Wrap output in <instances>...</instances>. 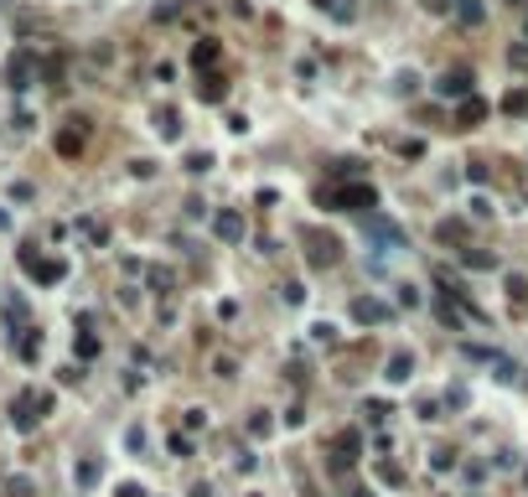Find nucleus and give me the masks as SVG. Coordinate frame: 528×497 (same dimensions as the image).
<instances>
[{
    "label": "nucleus",
    "instance_id": "1",
    "mask_svg": "<svg viewBox=\"0 0 528 497\" xmlns=\"http://www.w3.org/2000/svg\"><path fill=\"white\" fill-rule=\"evenodd\" d=\"M47 410H52V394H32V388H26V394H16V404H11V425L36 430V420H42Z\"/></svg>",
    "mask_w": 528,
    "mask_h": 497
},
{
    "label": "nucleus",
    "instance_id": "23",
    "mask_svg": "<svg viewBox=\"0 0 528 497\" xmlns=\"http://www.w3.org/2000/svg\"><path fill=\"white\" fill-rule=\"evenodd\" d=\"M435 233H440V244H451V239H466V223H451V218H445Z\"/></svg>",
    "mask_w": 528,
    "mask_h": 497
},
{
    "label": "nucleus",
    "instance_id": "38",
    "mask_svg": "<svg viewBox=\"0 0 528 497\" xmlns=\"http://www.w3.org/2000/svg\"><path fill=\"white\" fill-rule=\"evenodd\" d=\"M120 497H145V492L135 487V482H125V487H120Z\"/></svg>",
    "mask_w": 528,
    "mask_h": 497
},
{
    "label": "nucleus",
    "instance_id": "29",
    "mask_svg": "<svg viewBox=\"0 0 528 497\" xmlns=\"http://www.w3.org/2000/svg\"><path fill=\"white\" fill-rule=\"evenodd\" d=\"M78 358H99V337H88V332L78 337Z\"/></svg>",
    "mask_w": 528,
    "mask_h": 497
},
{
    "label": "nucleus",
    "instance_id": "21",
    "mask_svg": "<svg viewBox=\"0 0 528 497\" xmlns=\"http://www.w3.org/2000/svg\"><path fill=\"white\" fill-rule=\"evenodd\" d=\"M316 6H321V10H332L337 21H358V6H352V0H316Z\"/></svg>",
    "mask_w": 528,
    "mask_h": 497
},
{
    "label": "nucleus",
    "instance_id": "16",
    "mask_svg": "<svg viewBox=\"0 0 528 497\" xmlns=\"http://www.w3.org/2000/svg\"><path fill=\"white\" fill-rule=\"evenodd\" d=\"M482 120H487V104L482 99H466L456 109V130H471V125H482Z\"/></svg>",
    "mask_w": 528,
    "mask_h": 497
},
{
    "label": "nucleus",
    "instance_id": "31",
    "mask_svg": "<svg viewBox=\"0 0 528 497\" xmlns=\"http://www.w3.org/2000/svg\"><path fill=\"white\" fill-rule=\"evenodd\" d=\"M466 176H471V181H477V187H482V181L492 176V166H487V161H471V166H466Z\"/></svg>",
    "mask_w": 528,
    "mask_h": 497
},
{
    "label": "nucleus",
    "instance_id": "15",
    "mask_svg": "<svg viewBox=\"0 0 528 497\" xmlns=\"http://www.w3.org/2000/svg\"><path fill=\"white\" fill-rule=\"evenodd\" d=\"M384 378H389V384H409V378H415V358H409V352H394Z\"/></svg>",
    "mask_w": 528,
    "mask_h": 497
},
{
    "label": "nucleus",
    "instance_id": "33",
    "mask_svg": "<svg viewBox=\"0 0 528 497\" xmlns=\"http://www.w3.org/2000/svg\"><path fill=\"white\" fill-rule=\"evenodd\" d=\"M430 466H435V472H451L456 456H451V451H435V456H430Z\"/></svg>",
    "mask_w": 528,
    "mask_h": 497
},
{
    "label": "nucleus",
    "instance_id": "26",
    "mask_svg": "<svg viewBox=\"0 0 528 497\" xmlns=\"http://www.w3.org/2000/svg\"><path fill=\"white\" fill-rule=\"evenodd\" d=\"M36 352H42V337H36V332H26V337H21V358H26V363H32V358H36Z\"/></svg>",
    "mask_w": 528,
    "mask_h": 497
},
{
    "label": "nucleus",
    "instance_id": "14",
    "mask_svg": "<svg viewBox=\"0 0 528 497\" xmlns=\"http://www.w3.org/2000/svg\"><path fill=\"white\" fill-rule=\"evenodd\" d=\"M218 57H223V47L213 42V36H202V42L192 47V68H197V73H213V68H218Z\"/></svg>",
    "mask_w": 528,
    "mask_h": 497
},
{
    "label": "nucleus",
    "instance_id": "13",
    "mask_svg": "<svg viewBox=\"0 0 528 497\" xmlns=\"http://www.w3.org/2000/svg\"><path fill=\"white\" fill-rule=\"evenodd\" d=\"M358 451H363V435H358V430H342V435H337V456H332V466H337V472H347V466L358 461Z\"/></svg>",
    "mask_w": 528,
    "mask_h": 497
},
{
    "label": "nucleus",
    "instance_id": "41",
    "mask_svg": "<svg viewBox=\"0 0 528 497\" xmlns=\"http://www.w3.org/2000/svg\"><path fill=\"white\" fill-rule=\"evenodd\" d=\"M518 6H523V0H518Z\"/></svg>",
    "mask_w": 528,
    "mask_h": 497
},
{
    "label": "nucleus",
    "instance_id": "39",
    "mask_svg": "<svg viewBox=\"0 0 528 497\" xmlns=\"http://www.w3.org/2000/svg\"><path fill=\"white\" fill-rule=\"evenodd\" d=\"M352 497H368V492H352Z\"/></svg>",
    "mask_w": 528,
    "mask_h": 497
},
{
    "label": "nucleus",
    "instance_id": "17",
    "mask_svg": "<svg viewBox=\"0 0 528 497\" xmlns=\"http://www.w3.org/2000/svg\"><path fill=\"white\" fill-rule=\"evenodd\" d=\"M155 130H161V140H181V114L176 109H155Z\"/></svg>",
    "mask_w": 528,
    "mask_h": 497
},
{
    "label": "nucleus",
    "instance_id": "18",
    "mask_svg": "<svg viewBox=\"0 0 528 497\" xmlns=\"http://www.w3.org/2000/svg\"><path fill=\"white\" fill-rule=\"evenodd\" d=\"M461 265L466 270H497V254H487V248H461Z\"/></svg>",
    "mask_w": 528,
    "mask_h": 497
},
{
    "label": "nucleus",
    "instance_id": "32",
    "mask_svg": "<svg viewBox=\"0 0 528 497\" xmlns=\"http://www.w3.org/2000/svg\"><path fill=\"white\" fill-rule=\"evenodd\" d=\"M508 295H513V300L528 295V280H523V274H508Z\"/></svg>",
    "mask_w": 528,
    "mask_h": 497
},
{
    "label": "nucleus",
    "instance_id": "5",
    "mask_svg": "<svg viewBox=\"0 0 528 497\" xmlns=\"http://www.w3.org/2000/svg\"><path fill=\"white\" fill-rule=\"evenodd\" d=\"M300 239L311 244V265H316V270H326V265H337V259H342V244L332 239V233H316V228H306Z\"/></svg>",
    "mask_w": 528,
    "mask_h": 497
},
{
    "label": "nucleus",
    "instance_id": "28",
    "mask_svg": "<svg viewBox=\"0 0 528 497\" xmlns=\"http://www.w3.org/2000/svg\"><path fill=\"white\" fill-rule=\"evenodd\" d=\"M311 337H316V342H337V326H332V321H316Z\"/></svg>",
    "mask_w": 528,
    "mask_h": 497
},
{
    "label": "nucleus",
    "instance_id": "19",
    "mask_svg": "<svg viewBox=\"0 0 528 497\" xmlns=\"http://www.w3.org/2000/svg\"><path fill=\"white\" fill-rule=\"evenodd\" d=\"M99 472H104V466L94 461V456H88V461H78V466H73V482H78V487H94Z\"/></svg>",
    "mask_w": 528,
    "mask_h": 497
},
{
    "label": "nucleus",
    "instance_id": "20",
    "mask_svg": "<svg viewBox=\"0 0 528 497\" xmlns=\"http://www.w3.org/2000/svg\"><path fill=\"white\" fill-rule=\"evenodd\" d=\"M482 16H487L482 0H461V6H456V21H461V26H482Z\"/></svg>",
    "mask_w": 528,
    "mask_h": 497
},
{
    "label": "nucleus",
    "instance_id": "11",
    "mask_svg": "<svg viewBox=\"0 0 528 497\" xmlns=\"http://www.w3.org/2000/svg\"><path fill=\"white\" fill-rule=\"evenodd\" d=\"M435 94H440V99H461V104H466V99H471V73H466V68L445 73L440 83H435Z\"/></svg>",
    "mask_w": 528,
    "mask_h": 497
},
{
    "label": "nucleus",
    "instance_id": "12",
    "mask_svg": "<svg viewBox=\"0 0 528 497\" xmlns=\"http://www.w3.org/2000/svg\"><path fill=\"white\" fill-rule=\"evenodd\" d=\"M213 233H218L223 244H239V239H244V213H233V207L213 213Z\"/></svg>",
    "mask_w": 528,
    "mask_h": 497
},
{
    "label": "nucleus",
    "instance_id": "3",
    "mask_svg": "<svg viewBox=\"0 0 528 497\" xmlns=\"http://www.w3.org/2000/svg\"><path fill=\"white\" fill-rule=\"evenodd\" d=\"M21 265H26V274H32L36 285H57L62 274H68V265H62V259H42L36 248H21Z\"/></svg>",
    "mask_w": 528,
    "mask_h": 497
},
{
    "label": "nucleus",
    "instance_id": "2",
    "mask_svg": "<svg viewBox=\"0 0 528 497\" xmlns=\"http://www.w3.org/2000/svg\"><path fill=\"white\" fill-rule=\"evenodd\" d=\"M321 202L342 207V213H363V207H373L378 197H373V187H368V181H358V187H332V192H321Z\"/></svg>",
    "mask_w": 528,
    "mask_h": 497
},
{
    "label": "nucleus",
    "instance_id": "34",
    "mask_svg": "<svg viewBox=\"0 0 528 497\" xmlns=\"http://www.w3.org/2000/svg\"><path fill=\"white\" fill-rule=\"evenodd\" d=\"M78 228H83V233H88V239H94V244H104V223H94V218H83V223H78Z\"/></svg>",
    "mask_w": 528,
    "mask_h": 497
},
{
    "label": "nucleus",
    "instance_id": "27",
    "mask_svg": "<svg viewBox=\"0 0 528 497\" xmlns=\"http://www.w3.org/2000/svg\"><path fill=\"white\" fill-rule=\"evenodd\" d=\"M270 430H275V420H270V414H254V420H249V435H270Z\"/></svg>",
    "mask_w": 528,
    "mask_h": 497
},
{
    "label": "nucleus",
    "instance_id": "4",
    "mask_svg": "<svg viewBox=\"0 0 528 497\" xmlns=\"http://www.w3.org/2000/svg\"><path fill=\"white\" fill-rule=\"evenodd\" d=\"M466 358L487 363L497 384H518V378H523V373H518V363H513V358H503V352H492V347H466Z\"/></svg>",
    "mask_w": 528,
    "mask_h": 497
},
{
    "label": "nucleus",
    "instance_id": "36",
    "mask_svg": "<svg viewBox=\"0 0 528 497\" xmlns=\"http://www.w3.org/2000/svg\"><path fill=\"white\" fill-rule=\"evenodd\" d=\"M6 316H11V326H16V321H26V300H11V306H6Z\"/></svg>",
    "mask_w": 528,
    "mask_h": 497
},
{
    "label": "nucleus",
    "instance_id": "9",
    "mask_svg": "<svg viewBox=\"0 0 528 497\" xmlns=\"http://www.w3.org/2000/svg\"><path fill=\"white\" fill-rule=\"evenodd\" d=\"M352 316H358L363 326H384V321L394 316V311H389L378 295H358V300H352Z\"/></svg>",
    "mask_w": 528,
    "mask_h": 497
},
{
    "label": "nucleus",
    "instance_id": "25",
    "mask_svg": "<svg viewBox=\"0 0 528 497\" xmlns=\"http://www.w3.org/2000/svg\"><path fill=\"white\" fill-rule=\"evenodd\" d=\"M503 109H508V114H523V109H528V94H523V88H513V94L503 99Z\"/></svg>",
    "mask_w": 528,
    "mask_h": 497
},
{
    "label": "nucleus",
    "instance_id": "8",
    "mask_svg": "<svg viewBox=\"0 0 528 497\" xmlns=\"http://www.w3.org/2000/svg\"><path fill=\"white\" fill-rule=\"evenodd\" d=\"M368 239L378 244V254H399V248H404V233L394 228V223H384V218H373V223H368Z\"/></svg>",
    "mask_w": 528,
    "mask_h": 497
},
{
    "label": "nucleus",
    "instance_id": "24",
    "mask_svg": "<svg viewBox=\"0 0 528 497\" xmlns=\"http://www.w3.org/2000/svg\"><path fill=\"white\" fill-rule=\"evenodd\" d=\"M378 477H384L389 487H404V472H399V466H394V461H378Z\"/></svg>",
    "mask_w": 528,
    "mask_h": 497
},
{
    "label": "nucleus",
    "instance_id": "37",
    "mask_svg": "<svg viewBox=\"0 0 528 497\" xmlns=\"http://www.w3.org/2000/svg\"><path fill=\"white\" fill-rule=\"evenodd\" d=\"M399 306H419V290H415V285H399Z\"/></svg>",
    "mask_w": 528,
    "mask_h": 497
},
{
    "label": "nucleus",
    "instance_id": "22",
    "mask_svg": "<svg viewBox=\"0 0 528 497\" xmlns=\"http://www.w3.org/2000/svg\"><path fill=\"white\" fill-rule=\"evenodd\" d=\"M207 166H213V155H207V150H192V155H187V172H192V176H202Z\"/></svg>",
    "mask_w": 528,
    "mask_h": 497
},
{
    "label": "nucleus",
    "instance_id": "7",
    "mask_svg": "<svg viewBox=\"0 0 528 497\" xmlns=\"http://www.w3.org/2000/svg\"><path fill=\"white\" fill-rule=\"evenodd\" d=\"M197 99H202V104H223V99H228V73H197Z\"/></svg>",
    "mask_w": 528,
    "mask_h": 497
},
{
    "label": "nucleus",
    "instance_id": "6",
    "mask_svg": "<svg viewBox=\"0 0 528 497\" xmlns=\"http://www.w3.org/2000/svg\"><path fill=\"white\" fill-rule=\"evenodd\" d=\"M32 68H36V57H32V52H16V57H11V68H6L11 94H26V88H32Z\"/></svg>",
    "mask_w": 528,
    "mask_h": 497
},
{
    "label": "nucleus",
    "instance_id": "40",
    "mask_svg": "<svg viewBox=\"0 0 528 497\" xmlns=\"http://www.w3.org/2000/svg\"><path fill=\"white\" fill-rule=\"evenodd\" d=\"M523 482H528V472H523Z\"/></svg>",
    "mask_w": 528,
    "mask_h": 497
},
{
    "label": "nucleus",
    "instance_id": "30",
    "mask_svg": "<svg viewBox=\"0 0 528 497\" xmlns=\"http://www.w3.org/2000/svg\"><path fill=\"white\" fill-rule=\"evenodd\" d=\"M280 295H285V306H300V300H306V290H300L296 280H290V285H280Z\"/></svg>",
    "mask_w": 528,
    "mask_h": 497
},
{
    "label": "nucleus",
    "instance_id": "10",
    "mask_svg": "<svg viewBox=\"0 0 528 497\" xmlns=\"http://www.w3.org/2000/svg\"><path fill=\"white\" fill-rule=\"evenodd\" d=\"M88 146V120H68V130H57V155H78Z\"/></svg>",
    "mask_w": 528,
    "mask_h": 497
},
{
    "label": "nucleus",
    "instance_id": "35",
    "mask_svg": "<svg viewBox=\"0 0 528 497\" xmlns=\"http://www.w3.org/2000/svg\"><path fill=\"white\" fill-rule=\"evenodd\" d=\"M363 414H368V420H373V425H378V420H384V414H389V404H384V399H373V404H368V410H363Z\"/></svg>",
    "mask_w": 528,
    "mask_h": 497
}]
</instances>
